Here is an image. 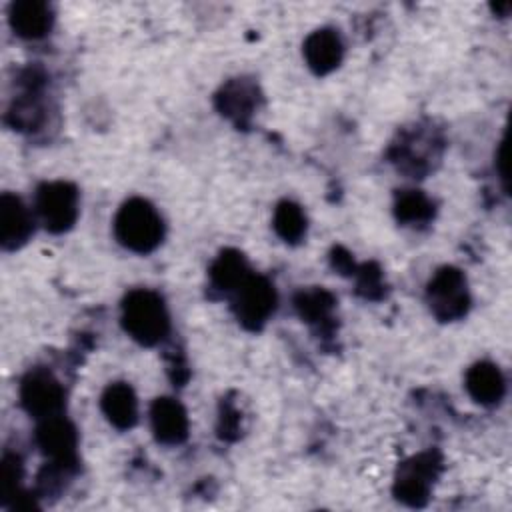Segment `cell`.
Instances as JSON below:
<instances>
[{
  "instance_id": "1",
  "label": "cell",
  "mask_w": 512,
  "mask_h": 512,
  "mask_svg": "<svg viewBox=\"0 0 512 512\" xmlns=\"http://www.w3.org/2000/svg\"><path fill=\"white\" fill-rule=\"evenodd\" d=\"M116 240L138 254L152 252L164 236V224L156 208L144 198L126 200L114 218Z\"/></svg>"
},
{
  "instance_id": "2",
  "label": "cell",
  "mask_w": 512,
  "mask_h": 512,
  "mask_svg": "<svg viewBox=\"0 0 512 512\" xmlns=\"http://www.w3.org/2000/svg\"><path fill=\"white\" fill-rule=\"evenodd\" d=\"M122 326L136 342L144 346L158 344L170 328L164 300L146 288L128 292L122 302Z\"/></svg>"
},
{
  "instance_id": "3",
  "label": "cell",
  "mask_w": 512,
  "mask_h": 512,
  "mask_svg": "<svg viewBox=\"0 0 512 512\" xmlns=\"http://www.w3.org/2000/svg\"><path fill=\"white\" fill-rule=\"evenodd\" d=\"M426 300L438 320L450 322L462 318L470 306V294L464 274L454 266L440 268L428 282Z\"/></svg>"
},
{
  "instance_id": "4",
  "label": "cell",
  "mask_w": 512,
  "mask_h": 512,
  "mask_svg": "<svg viewBox=\"0 0 512 512\" xmlns=\"http://www.w3.org/2000/svg\"><path fill=\"white\" fill-rule=\"evenodd\" d=\"M36 212L50 232H66L78 218V190L70 182H46L36 192Z\"/></svg>"
},
{
  "instance_id": "5",
  "label": "cell",
  "mask_w": 512,
  "mask_h": 512,
  "mask_svg": "<svg viewBox=\"0 0 512 512\" xmlns=\"http://www.w3.org/2000/svg\"><path fill=\"white\" fill-rule=\"evenodd\" d=\"M276 308V290L264 276L248 274L236 288L234 312L238 322L248 330H260Z\"/></svg>"
},
{
  "instance_id": "6",
  "label": "cell",
  "mask_w": 512,
  "mask_h": 512,
  "mask_svg": "<svg viewBox=\"0 0 512 512\" xmlns=\"http://www.w3.org/2000/svg\"><path fill=\"white\" fill-rule=\"evenodd\" d=\"M20 402L28 414L50 418L64 408V388L46 368L30 370L20 384Z\"/></svg>"
},
{
  "instance_id": "7",
  "label": "cell",
  "mask_w": 512,
  "mask_h": 512,
  "mask_svg": "<svg viewBox=\"0 0 512 512\" xmlns=\"http://www.w3.org/2000/svg\"><path fill=\"white\" fill-rule=\"evenodd\" d=\"M438 468H440V460L432 452H424L406 460L400 466L394 482V494L398 496V500L410 506L426 504L434 478L438 474Z\"/></svg>"
},
{
  "instance_id": "8",
  "label": "cell",
  "mask_w": 512,
  "mask_h": 512,
  "mask_svg": "<svg viewBox=\"0 0 512 512\" xmlns=\"http://www.w3.org/2000/svg\"><path fill=\"white\" fill-rule=\"evenodd\" d=\"M36 442L40 450L52 460V464L72 466L76 462L78 434L76 428L60 414L42 418L36 430Z\"/></svg>"
},
{
  "instance_id": "9",
  "label": "cell",
  "mask_w": 512,
  "mask_h": 512,
  "mask_svg": "<svg viewBox=\"0 0 512 512\" xmlns=\"http://www.w3.org/2000/svg\"><path fill=\"white\" fill-rule=\"evenodd\" d=\"M34 232V220L26 204L10 194L4 192L0 198V242L6 250L20 248L30 234Z\"/></svg>"
},
{
  "instance_id": "10",
  "label": "cell",
  "mask_w": 512,
  "mask_h": 512,
  "mask_svg": "<svg viewBox=\"0 0 512 512\" xmlns=\"http://www.w3.org/2000/svg\"><path fill=\"white\" fill-rule=\"evenodd\" d=\"M150 420L156 440L162 444H180L188 436V416L174 398H156L150 408Z\"/></svg>"
},
{
  "instance_id": "11",
  "label": "cell",
  "mask_w": 512,
  "mask_h": 512,
  "mask_svg": "<svg viewBox=\"0 0 512 512\" xmlns=\"http://www.w3.org/2000/svg\"><path fill=\"white\" fill-rule=\"evenodd\" d=\"M342 54H344L342 40L330 28L312 32L304 42V58L310 70L320 76L338 68V64L342 62Z\"/></svg>"
},
{
  "instance_id": "12",
  "label": "cell",
  "mask_w": 512,
  "mask_h": 512,
  "mask_svg": "<svg viewBox=\"0 0 512 512\" xmlns=\"http://www.w3.org/2000/svg\"><path fill=\"white\" fill-rule=\"evenodd\" d=\"M8 20L12 30L26 40L42 38L52 26V10L40 0H20L10 6Z\"/></svg>"
},
{
  "instance_id": "13",
  "label": "cell",
  "mask_w": 512,
  "mask_h": 512,
  "mask_svg": "<svg viewBox=\"0 0 512 512\" xmlns=\"http://www.w3.org/2000/svg\"><path fill=\"white\" fill-rule=\"evenodd\" d=\"M102 412L108 422L120 430H128L138 420V402L134 390L124 382L110 384L100 400Z\"/></svg>"
},
{
  "instance_id": "14",
  "label": "cell",
  "mask_w": 512,
  "mask_h": 512,
  "mask_svg": "<svg viewBox=\"0 0 512 512\" xmlns=\"http://www.w3.org/2000/svg\"><path fill=\"white\" fill-rule=\"evenodd\" d=\"M256 100H258V90L248 80H232L216 96L218 110L224 116L232 118L236 124H242L252 116V110L256 108Z\"/></svg>"
},
{
  "instance_id": "15",
  "label": "cell",
  "mask_w": 512,
  "mask_h": 512,
  "mask_svg": "<svg viewBox=\"0 0 512 512\" xmlns=\"http://www.w3.org/2000/svg\"><path fill=\"white\" fill-rule=\"evenodd\" d=\"M504 376L492 362H476L466 372V390L480 404H496L504 396Z\"/></svg>"
},
{
  "instance_id": "16",
  "label": "cell",
  "mask_w": 512,
  "mask_h": 512,
  "mask_svg": "<svg viewBox=\"0 0 512 512\" xmlns=\"http://www.w3.org/2000/svg\"><path fill=\"white\" fill-rule=\"evenodd\" d=\"M210 278L220 290H236L248 278V264L238 250H224L210 266Z\"/></svg>"
},
{
  "instance_id": "17",
  "label": "cell",
  "mask_w": 512,
  "mask_h": 512,
  "mask_svg": "<svg viewBox=\"0 0 512 512\" xmlns=\"http://www.w3.org/2000/svg\"><path fill=\"white\" fill-rule=\"evenodd\" d=\"M272 226L282 240L294 244L306 234V216L298 204L284 200L274 210Z\"/></svg>"
},
{
  "instance_id": "18",
  "label": "cell",
  "mask_w": 512,
  "mask_h": 512,
  "mask_svg": "<svg viewBox=\"0 0 512 512\" xmlns=\"http://www.w3.org/2000/svg\"><path fill=\"white\" fill-rule=\"evenodd\" d=\"M8 120L18 130H34L40 126V122L44 120V106L34 88H30L26 94L12 102Z\"/></svg>"
},
{
  "instance_id": "19",
  "label": "cell",
  "mask_w": 512,
  "mask_h": 512,
  "mask_svg": "<svg viewBox=\"0 0 512 512\" xmlns=\"http://www.w3.org/2000/svg\"><path fill=\"white\" fill-rule=\"evenodd\" d=\"M396 218L408 224L428 222L434 214V204L420 190H402L396 196Z\"/></svg>"
},
{
  "instance_id": "20",
  "label": "cell",
  "mask_w": 512,
  "mask_h": 512,
  "mask_svg": "<svg viewBox=\"0 0 512 512\" xmlns=\"http://www.w3.org/2000/svg\"><path fill=\"white\" fill-rule=\"evenodd\" d=\"M298 314L306 322H322L330 316L334 308V296L322 288H312V290H302L294 298Z\"/></svg>"
},
{
  "instance_id": "21",
  "label": "cell",
  "mask_w": 512,
  "mask_h": 512,
  "mask_svg": "<svg viewBox=\"0 0 512 512\" xmlns=\"http://www.w3.org/2000/svg\"><path fill=\"white\" fill-rule=\"evenodd\" d=\"M22 476V464L18 456H6L2 462V500L16 498L18 482Z\"/></svg>"
},
{
  "instance_id": "22",
  "label": "cell",
  "mask_w": 512,
  "mask_h": 512,
  "mask_svg": "<svg viewBox=\"0 0 512 512\" xmlns=\"http://www.w3.org/2000/svg\"><path fill=\"white\" fill-rule=\"evenodd\" d=\"M358 288L366 294V296H370V298H374L376 294H374V290H380L382 288V280H380V270L376 268V266H364L362 268V272H360V284H358Z\"/></svg>"
},
{
  "instance_id": "23",
  "label": "cell",
  "mask_w": 512,
  "mask_h": 512,
  "mask_svg": "<svg viewBox=\"0 0 512 512\" xmlns=\"http://www.w3.org/2000/svg\"><path fill=\"white\" fill-rule=\"evenodd\" d=\"M332 262H334V266H336L338 270H342L344 274H346V272H350V270H354V264H352L350 256H348V254H344L340 248H338V250H334Z\"/></svg>"
},
{
  "instance_id": "24",
  "label": "cell",
  "mask_w": 512,
  "mask_h": 512,
  "mask_svg": "<svg viewBox=\"0 0 512 512\" xmlns=\"http://www.w3.org/2000/svg\"><path fill=\"white\" fill-rule=\"evenodd\" d=\"M498 164H500V174H502V178L508 180V172H506V142H502V146H500Z\"/></svg>"
}]
</instances>
